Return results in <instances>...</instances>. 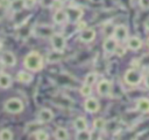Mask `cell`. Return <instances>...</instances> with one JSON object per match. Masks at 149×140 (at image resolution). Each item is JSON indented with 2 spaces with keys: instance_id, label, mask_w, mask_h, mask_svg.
<instances>
[{
  "instance_id": "cell-18",
  "label": "cell",
  "mask_w": 149,
  "mask_h": 140,
  "mask_svg": "<svg viewBox=\"0 0 149 140\" xmlns=\"http://www.w3.org/2000/svg\"><path fill=\"white\" fill-rule=\"evenodd\" d=\"M137 109L142 113H148L149 112V100L146 98V97L140 98L137 101Z\"/></svg>"
},
{
  "instance_id": "cell-1",
  "label": "cell",
  "mask_w": 149,
  "mask_h": 140,
  "mask_svg": "<svg viewBox=\"0 0 149 140\" xmlns=\"http://www.w3.org/2000/svg\"><path fill=\"white\" fill-rule=\"evenodd\" d=\"M43 65H44L43 57L37 51H30L23 58V67L28 71L38 72L43 68Z\"/></svg>"
},
{
  "instance_id": "cell-11",
  "label": "cell",
  "mask_w": 149,
  "mask_h": 140,
  "mask_svg": "<svg viewBox=\"0 0 149 140\" xmlns=\"http://www.w3.org/2000/svg\"><path fill=\"white\" fill-rule=\"evenodd\" d=\"M68 20H69V17H68V14H66L65 9L59 8V9H57V10L54 13L52 21H54L56 24H63V23H65Z\"/></svg>"
},
{
  "instance_id": "cell-21",
  "label": "cell",
  "mask_w": 149,
  "mask_h": 140,
  "mask_svg": "<svg viewBox=\"0 0 149 140\" xmlns=\"http://www.w3.org/2000/svg\"><path fill=\"white\" fill-rule=\"evenodd\" d=\"M55 138L58 140H66L69 139V133L64 127H58L55 131Z\"/></svg>"
},
{
  "instance_id": "cell-13",
  "label": "cell",
  "mask_w": 149,
  "mask_h": 140,
  "mask_svg": "<svg viewBox=\"0 0 149 140\" xmlns=\"http://www.w3.org/2000/svg\"><path fill=\"white\" fill-rule=\"evenodd\" d=\"M13 79L8 73L0 72V88L1 89H8L12 87Z\"/></svg>"
},
{
  "instance_id": "cell-22",
  "label": "cell",
  "mask_w": 149,
  "mask_h": 140,
  "mask_svg": "<svg viewBox=\"0 0 149 140\" xmlns=\"http://www.w3.org/2000/svg\"><path fill=\"white\" fill-rule=\"evenodd\" d=\"M31 135L34 139H37V140H48L49 139V134L43 130H36L35 132L31 133Z\"/></svg>"
},
{
  "instance_id": "cell-12",
  "label": "cell",
  "mask_w": 149,
  "mask_h": 140,
  "mask_svg": "<svg viewBox=\"0 0 149 140\" xmlns=\"http://www.w3.org/2000/svg\"><path fill=\"white\" fill-rule=\"evenodd\" d=\"M79 38L84 43H90L95 38V31L93 29H84L80 31Z\"/></svg>"
},
{
  "instance_id": "cell-10",
  "label": "cell",
  "mask_w": 149,
  "mask_h": 140,
  "mask_svg": "<svg viewBox=\"0 0 149 140\" xmlns=\"http://www.w3.org/2000/svg\"><path fill=\"white\" fill-rule=\"evenodd\" d=\"M84 106H85V110L87 112L94 113L99 110V102L94 97H88V98H86V101L84 103Z\"/></svg>"
},
{
  "instance_id": "cell-26",
  "label": "cell",
  "mask_w": 149,
  "mask_h": 140,
  "mask_svg": "<svg viewBox=\"0 0 149 140\" xmlns=\"http://www.w3.org/2000/svg\"><path fill=\"white\" fill-rule=\"evenodd\" d=\"M91 93H92V86L84 83V86L80 88V94L83 96H85V97H88L91 95Z\"/></svg>"
},
{
  "instance_id": "cell-19",
  "label": "cell",
  "mask_w": 149,
  "mask_h": 140,
  "mask_svg": "<svg viewBox=\"0 0 149 140\" xmlns=\"http://www.w3.org/2000/svg\"><path fill=\"white\" fill-rule=\"evenodd\" d=\"M36 32L38 36H42V37H47V36H51L54 32H52V29L50 27H47V25H40L36 28Z\"/></svg>"
},
{
  "instance_id": "cell-6",
  "label": "cell",
  "mask_w": 149,
  "mask_h": 140,
  "mask_svg": "<svg viewBox=\"0 0 149 140\" xmlns=\"http://www.w3.org/2000/svg\"><path fill=\"white\" fill-rule=\"evenodd\" d=\"M37 119L40 123H50L54 119V112L48 108H43L37 112Z\"/></svg>"
},
{
  "instance_id": "cell-20",
  "label": "cell",
  "mask_w": 149,
  "mask_h": 140,
  "mask_svg": "<svg viewBox=\"0 0 149 140\" xmlns=\"http://www.w3.org/2000/svg\"><path fill=\"white\" fill-rule=\"evenodd\" d=\"M73 126H74V128L77 131H83V130H86L87 123H86V120H85L84 117H77L76 120H74V123H73Z\"/></svg>"
},
{
  "instance_id": "cell-35",
  "label": "cell",
  "mask_w": 149,
  "mask_h": 140,
  "mask_svg": "<svg viewBox=\"0 0 149 140\" xmlns=\"http://www.w3.org/2000/svg\"><path fill=\"white\" fill-rule=\"evenodd\" d=\"M144 27H146V29H147V30H149V19L144 22Z\"/></svg>"
},
{
  "instance_id": "cell-25",
  "label": "cell",
  "mask_w": 149,
  "mask_h": 140,
  "mask_svg": "<svg viewBox=\"0 0 149 140\" xmlns=\"http://www.w3.org/2000/svg\"><path fill=\"white\" fill-rule=\"evenodd\" d=\"M76 139H78V140H90V139H91V134H90V132H87L86 130L78 131Z\"/></svg>"
},
{
  "instance_id": "cell-34",
  "label": "cell",
  "mask_w": 149,
  "mask_h": 140,
  "mask_svg": "<svg viewBox=\"0 0 149 140\" xmlns=\"http://www.w3.org/2000/svg\"><path fill=\"white\" fill-rule=\"evenodd\" d=\"M144 81H146V86L149 88V73L147 74V76H146V79H144Z\"/></svg>"
},
{
  "instance_id": "cell-31",
  "label": "cell",
  "mask_w": 149,
  "mask_h": 140,
  "mask_svg": "<svg viewBox=\"0 0 149 140\" xmlns=\"http://www.w3.org/2000/svg\"><path fill=\"white\" fill-rule=\"evenodd\" d=\"M115 52H116V54L119 56V57H121V56H123L125 54V49L123 47H116V50H115Z\"/></svg>"
},
{
  "instance_id": "cell-3",
  "label": "cell",
  "mask_w": 149,
  "mask_h": 140,
  "mask_svg": "<svg viewBox=\"0 0 149 140\" xmlns=\"http://www.w3.org/2000/svg\"><path fill=\"white\" fill-rule=\"evenodd\" d=\"M50 43H51V46L55 51H63L65 49V44H66V40H65V37L61 34H52L50 36Z\"/></svg>"
},
{
  "instance_id": "cell-16",
  "label": "cell",
  "mask_w": 149,
  "mask_h": 140,
  "mask_svg": "<svg viewBox=\"0 0 149 140\" xmlns=\"http://www.w3.org/2000/svg\"><path fill=\"white\" fill-rule=\"evenodd\" d=\"M127 45H128V47H129L130 50H135V51H136V50H139V49L142 47V40H141L139 37L133 36V37L128 38Z\"/></svg>"
},
{
  "instance_id": "cell-9",
  "label": "cell",
  "mask_w": 149,
  "mask_h": 140,
  "mask_svg": "<svg viewBox=\"0 0 149 140\" xmlns=\"http://www.w3.org/2000/svg\"><path fill=\"white\" fill-rule=\"evenodd\" d=\"M113 35H114V38L116 40H125L127 37H128V30H127V27L126 25H116L114 28V31H113Z\"/></svg>"
},
{
  "instance_id": "cell-30",
  "label": "cell",
  "mask_w": 149,
  "mask_h": 140,
  "mask_svg": "<svg viewBox=\"0 0 149 140\" xmlns=\"http://www.w3.org/2000/svg\"><path fill=\"white\" fill-rule=\"evenodd\" d=\"M140 6H141L143 9L149 8V0H140Z\"/></svg>"
},
{
  "instance_id": "cell-28",
  "label": "cell",
  "mask_w": 149,
  "mask_h": 140,
  "mask_svg": "<svg viewBox=\"0 0 149 140\" xmlns=\"http://www.w3.org/2000/svg\"><path fill=\"white\" fill-rule=\"evenodd\" d=\"M54 2L55 0H40V5L44 8H49V7H52L54 6Z\"/></svg>"
},
{
  "instance_id": "cell-23",
  "label": "cell",
  "mask_w": 149,
  "mask_h": 140,
  "mask_svg": "<svg viewBox=\"0 0 149 140\" xmlns=\"http://www.w3.org/2000/svg\"><path fill=\"white\" fill-rule=\"evenodd\" d=\"M13 138L14 134L9 128H2L0 131V140H12Z\"/></svg>"
},
{
  "instance_id": "cell-37",
  "label": "cell",
  "mask_w": 149,
  "mask_h": 140,
  "mask_svg": "<svg viewBox=\"0 0 149 140\" xmlns=\"http://www.w3.org/2000/svg\"><path fill=\"white\" fill-rule=\"evenodd\" d=\"M1 46H2V43H1V40H0V49H1Z\"/></svg>"
},
{
  "instance_id": "cell-5",
  "label": "cell",
  "mask_w": 149,
  "mask_h": 140,
  "mask_svg": "<svg viewBox=\"0 0 149 140\" xmlns=\"http://www.w3.org/2000/svg\"><path fill=\"white\" fill-rule=\"evenodd\" d=\"M0 61L3 66H7V67H14L16 65V57L15 54L12 52V51H5L2 52L1 54V58H0Z\"/></svg>"
},
{
  "instance_id": "cell-33",
  "label": "cell",
  "mask_w": 149,
  "mask_h": 140,
  "mask_svg": "<svg viewBox=\"0 0 149 140\" xmlns=\"http://www.w3.org/2000/svg\"><path fill=\"white\" fill-rule=\"evenodd\" d=\"M78 28L81 29V30H84V29L86 28V23H85V22H80V23L78 24Z\"/></svg>"
},
{
  "instance_id": "cell-29",
  "label": "cell",
  "mask_w": 149,
  "mask_h": 140,
  "mask_svg": "<svg viewBox=\"0 0 149 140\" xmlns=\"http://www.w3.org/2000/svg\"><path fill=\"white\" fill-rule=\"evenodd\" d=\"M37 0H24V8L26 9H31L35 7Z\"/></svg>"
},
{
  "instance_id": "cell-27",
  "label": "cell",
  "mask_w": 149,
  "mask_h": 140,
  "mask_svg": "<svg viewBox=\"0 0 149 140\" xmlns=\"http://www.w3.org/2000/svg\"><path fill=\"white\" fill-rule=\"evenodd\" d=\"M105 125H106V121H105L102 118H97V119H94V121H93V127H94L95 130H102V128L105 127Z\"/></svg>"
},
{
  "instance_id": "cell-4",
  "label": "cell",
  "mask_w": 149,
  "mask_h": 140,
  "mask_svg": "<svg viewBox=\"0 0 149 140\" xmlns=\"http://www.w3.org/2000/svg\"><path fill=\"white\" fill-rule=\"evenodd\" d=\"M125 81L130 84V86H136L141 82V79H142V75L141 73L137 71V69H128L126 73H125V76H123Z\"/></svg>"
},
{
  "instance_id": "cell-2",
  "label": "cell",
  "mask_w": 149,
  "mask_h": 140,
  "mask_svg": "<svg viewBox=\"0 0 149 140\" xmlns=\"http://www.w3.org/2000/svg\"><path fill=\"white\" fill-rule=\"evenodd\" d=\"M3 110L6 112H8V113L17 115V113H21L24 110V104L17 97H9L3 103Z\"/></svg>"
},
{
  "instance_id": "cell-17",
  "label": "cell",
  "mask_w": 149,
  "mask_h": 140,
  "mask_svg": "<svg viewBox=\"0 0 149 140\" xmlns=\"http://www.w3.org/2000/svg\"><path fill=\"white\" fill-rule=\"evenodd\" d=\"M10 10L13 13H17V12H21L23 8H24V0H12L9 2V6Z\"/></svg>"
},
{
  "instance_id": "cell-15",
  "label": "cell",
  "mask_w": 149,
  "mask_h": 140,
  "mask_svg": "<svg viewBox=\"0 0 149 140\" xmlns=\"http://www.w3.org/2000/svg\"><path fill=\"white\" fill-rule=\"evenodd\" d=\"M16 81L20 83H24V84L30 83L33 81V75L27 71H20L16 74Z\"/></svg>"
},
{
  "instance_id": "cell-14",
  "label": "cell",
  "mask_w": 149,
  "mask_h": 140,
  "mask_svg": "<svg viewBox=\"0 0 149 140\" xmlns=\"http://www.w3.org/2000/svg\"><path fill=\"white\" fill-rule=\"evenodd\" d=\"M97 89H98L99 95H101V96H107V95L109 94V91H111V82L107 81V80H101V81L98 83Z\"/></svg>"
},
{
  "instance_id": "cell-7",
  "label": "cell",
  "mask_w": 149,
  "mask_h": 140,
  "mask_svg": "<svg viewBox=\"0 0 149 140\" xmlns=\"http://www.w3.org/2000/svg\"><path fill=\"white\" fill-rule=\"evenodd\" d=\"M65 12L68 14V17L70 21H73V22H77L80 20L81 15H83V10L78 7H66L65 8Z\"/></svg>"
},
{
  "instance_id": "cell-36",
  "label": "cell",
  "mask_w": 149,
  "mask_h": 140,
  "mask_svg": "<svg viewBox=\"0 0 149 140\" xmlns=\"http://www.w3.org/2000/svg\"><path fill=\"white\" fill-rule=\"evenodd\" d=\"M147 46H148V47H149V38H148V39H147Z\"/></svg>"
},
{
  "instance_id": "cell-32",
  "label": "cell",
  "mask_w": 149,
  "mask_h": 140,
  "mask_svg": "<svg viewBox=\"0 0 149 140\" xmlns=\"http://www.w3.org/2000/svg\"><path fill=\"white\" fill-rule=\"evenodd\" d=\"M9 0H0V6H6V7H8L9 6Z\"/></svg>"
},
{
  "instance_id": "cell-8",
  "label": "cell",
  "mask_w": 149,
  "mask_h": 140,
  "mask_svg": "<svg viewBox=\"0 0 149 140\" xmlns=\"http://www.w3.org/2000/svg\"><path fill=\"white\" fill-rule=\"evenodd\" d=\"M116 47H118V42L114 37H108L102 43V49L107 53H114Z\"/></svg>"
},
{
  "instance_id": "cell-24",
  "label": "cell",
  "mask_w": 149,
  "mask_h": 140,
  "mask_svg": "<svg viewBox=\"0 0 149 140\" xmlns=\"http://www.w3.org/2000/svg\"><path fill=\"white\" fill-rule=\"evenodd\" d=\"M97 80V73H88L86 76H85V80H84V83L86 84H90V86H93L94 82Z\"/></svg>"
}]
</instances>
